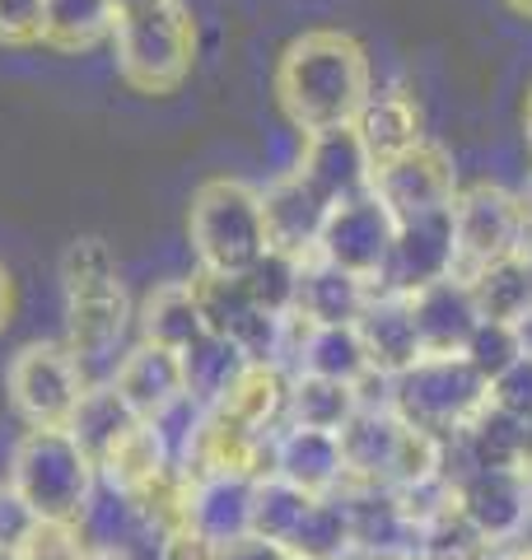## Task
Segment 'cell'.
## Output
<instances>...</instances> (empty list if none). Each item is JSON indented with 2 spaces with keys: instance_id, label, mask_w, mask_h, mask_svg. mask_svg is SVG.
<instances>
[{
  "instance_id": "obj_1",
  "label": "cell",
  "mask_w": 532,
  "mask_h": 560,
  "mask_svg": "<svg viewBox=\"0 0 532 560\" xmlns=\"http://www.w3.org/2000/svg\"><path fill=\"white\" fill-rule=\"evenodd\" d=\"M369 94H374V70L365 47L342 28L299 33L276 66V98L304 136L355 127Z\"/></svg>"
},
{
  "instance_id": "obj_2",
  "label": "cell",
  "mask_w": 532,
  "mask_h": 560,
  "mask_svg": "<svg viewBox=\"0 0 532 560\" xmlns=\"http://www.w3.org/2000/svg\"><path fill=\"white\" fill-rule=\"evenodd\" d=\"M5 481L38 518L80 523L99 490V467L70 440V430H24L10 448Z\"/></svg>"
},
{
  "instance_id": "obj_3",
  "label": "cell",
  "mask_w": 532,
  "mask_h": 560,
  "mask_svg": "<svg viewBox=\"0 0 532 560\" xmlns=\"http://www.w3.org/2000/svg\"><path fill=\"white\" fill-rule=\"evenodd\" d=\"M388 407L412 430L453 440L490 407V383L463 355H420L412 370L388 378Z\"/></svg>"
},
{
  "instance_id": "obj_4",
  "label": "cell",
  "mask_w": 532,
  "mask_h": 560,
  "mask_svg": "<svg viewBox=\"0 0 532 560\" xmlns=\"http://www.w3.org/2000/svg\"><path fill=\"white\" fill-rule=\"evenodd\" d=\"M192 248L210 276H247L266 253L262 191L243 178H206L192 191Z\"/></svg>"
},
{
  "instance_id": "obj_5",
  "label": "cell",
  "mask_w": 532,
  "mask_h": 560,
  "mask_svg": "<svg viewBox=\"0 0 532 560\" xmlns=\"http://www.w3.org/2000/svg\"><path fill=\"white\" fill-rule=\"evenodd\" d=\"M117 70L140 94H173L187 80L197 57V24L177 0H159L150 10L117 14L113 28Z\"/></svg>"
},
{
  "instance_id": "obj_6",
  "label": "cell",
  "mask_w": 532,
  "mask_h": 560,
  "mask_svg": "<svg viewBox=\"0 0 532 560\" xmlns=\"http://www.w3.org/2000/svg\"><path fill=\"white\" fill-rule=\"evenodd\" d=\"M532 243L523 201L500 183H472L453 201V276L472 280L495 261L519 257Z\"/></svg>"
},
{
  "instance_id": "obj_7",
  "label": "cell",
  "mask_w": 532,
  "mask_h": 560,
  "mask_svg": "<svg viewBox=\"0 0 532 560\" xmlns=\"http://www.w3.org/2000/svg\"><path fill=\"white\" fill-rule=\"evenodd\" d=\"M84 388H89V378L76 364V355L51 341L24 346L5 370V397L28 430H66Z\"/></svg>"
},
{
  "instance_id": "obj_8",
  "label": "cell",
  "mask_w": 532,
  "mask_h": 560,
  "mask_svg": "<svg viewBox=\"0 0 532 560\" xmlns=\"http://www.w3.org/2000/svg\"><path fill=\"white\" fill-rule=\"evenodd\" d=\"M369 191L388 206V215H393L397 224H412V220L449 215L463 187H458L453 154L443 145H435V140H420V145L406 150L402 160L374 168Z\"/></svg>"
},
{
  "instance_id": "obj_9",
  "label": "cell",
  "mask_w": 532,
  "mask_h": 560,
  "mask_svg": "<svg viewBox=\"0 0 532 560\" xmlns=\"http://www.w3.org/2000/svg\"><path fill=\"white\" fill-rule=\"evenodd\" d=\"M393 238H397V220L388 215V206L374 191H365V197L327 210V224H323V238H317L313 257L350 271L365 285H379L388 253H393Z\"/></svg>"
},
{
  "instance_id": "obj_10",
  "label": "cell",
  "mask_w": 532,
  "mask_h": 560,
  "mask_svg": "<svg viewBox=\"0 0 532 560\" xmlns=\"http://www.w3.org/2000/svg\"><path fill=\"white\" fill-rule=\"evenodd\" d=\"M192 290H197L206 331L234 341L253 364H276L280 360V331H286V318H271V313H266L253 294H247L243 276L197 271Z\"/></svg>"
},
{
  "instance_id": "obj_11",
  "label": "cell",
  "mask_w": 532,
  "mask_h": 560,
  "mask_svg": "<svg viewBox=\"0 0 532 560\" xmlns=\"http://www.w3.org/2000/svg\"><path fill=\"white\" fill-rule=\"evenodd\" d=\"M127 327H131L127 290L66 300V350L76 355L89 383H113L122 355H127V350H122Z\"/></svg>"
},
{
  "instance_id": "obj_12",
  "label": "cell",
  "mask_w": 532,
  "mask_h": 560,
  "mask_svg": "<svg viewBox=\"0 0 532 560\" xmlns=\"http://www.w3.org/2000/svg\"><path fill=\"white\" fill-rule=\"evenodd\" d=\"M458 510L482 533L486 547H509L528 537L532 523V477L528 471H472L467 481L453 486Z\"/></svg>"
},
{
  "instance_id": "obj_13",
  "label": "cell",
  "mask_w": 532,
  "mask_h": 560,
  "mask_svg": "<svg viewBox=\"0 0 532 560\" xmlns=\"http://www.w3.org/2000/svg\"><path fill=\"white\" fill-rule=\"evenodd\" d=\"M453 276V210L449 215H430V220H412L397 224L393 253H388V267L379 276L383 294H416L435 280Z\"/></svg>"
},
{
  "instance_id": "obj_14",
  "label": "cell",
  "mask_w": 532,
  "mask_h": 560,
  "mask_svg": "<svg viewBox=\"0 0 532 560\" xmlns=\"http://www.w3.org/2000/svg\"><path fill=\"white\" fill-rule=\"evenodd\" d=\"M294 173L327 206L365 197L369 183H374V164H369V154L360 145V136H355V127H332V131L304 136V154H299Z\"/></svg>"
},
{
  "instance_id": "obj_15",
  "label": "cell",
  "mask_w": 532,
  "mask_h": 560,
  "mask_svg": "<svg viewBox=\"0 0 532 560\" xmlns=\"http://www.w3.org/2000/svg\"><path fill=\"white\" fill-rule=\"evenodd\" d=\"M266 477L290 481L294 490L323 500L346 486V458L342 440L327 430H304V425H280L271 434V471Z\"/></svg>"
},
{
  "instance_id": "obj_16",
  "label": "cell",
  "mask_w": 532,
  "mask_h": 560,
  "mask_svg": "<svg viewBox=\"0 0 532 560\" xmlns=\"http://www.w3.org/2000/svg\"><path fill=\"white\" fill-rule=\"evenodd\" d=\"M406 304H412L420 355H463V346L472 341L476 323H482L467 280H458V276H443L435 285L406 294Z\"/></svg>"
},
{
  "instance_id": "obj_17",
  "label": "cell",
  "mask_w": 532,
  "mask_h": 560,
  "mask_svg": "<svg viewBox=\"0 0 532 560\" xmlns=\"http://www.w3.org/2000/svg\"><path fill=\"white\" fill-rule=\"evenodd\" d=\"M327 201L290 168L262 191V220H266V248L290 253V257H313L317 238L327 224Z\"/></svg>"
},
{
  "instance_id": "obj_18",
  "label": "cell",
  "mask_w": 532,
  "mask_h": 560,
  "mask_svg": "<svg viewBox=\"0 0 532 560\" xmlns=\"http://www.w3.org/2000/svg\"><path fill=\"white\" fill-rule=\"evenodd\" d=\"M113 388L122 393V401L136 411V420H159L169 416L177 401H187V383H183V355L173 350H159L150 341H140L136 350H127L113 374Z\"/></svg>"
},
{
  "instance_id": "obj_19",
  "label": "cell",
  "mask_w": 532,
  "mask_h": 560,
  "mask_svg": "<svg viewBox=\"0 0 532 560\" xmlns=\"http://www.w3.org/2000/svg\"><path fill=\"white\" fill-rule=\"evenodd\" d=\"M355 331H360L369 370H374L379 378H393V374L412 370V364L420 360V341H416V323H412L406 294L374 290V300H369V308L360 313Z\"/></svg>"
},
{
  "instance_id": "obj_20",
  "label": "cell",
  "mask_w": 532,
  "mask_h": 560,
  "mask_svg": "<svg viewBox=\"0 0 532 560\" xmlns=\"http://www.w3.org/2000/svg\"><path fill=\"white\" fill-rule=\"evenodd\" d=\"M253 486L257 477H192L187 528L220 547H234L239 537L253 533Z\"/></svg>"
},
{
  "instance_id": "obj_21",
  "label": "cell",
  "mask_w": 532,
  "mask_h": 560,
  "mask_svg": "<svg viewBox=\"0 0 532 560\" xmlns=\"http://www.w3.org/2000/svg\"><path fill=\"white\" fill-rule=\"evenodd\" d=\"M374 300V285L355 280L350 271L332 267L323 257H304V276H299V318L317 327H355L360 313Z\"/></svg>"
},
{
  "instance_id": "obj_22",
  "label": "cell",
  "mask_w": 532,
  "mask_h": 560,
  "mask_svg": "<svg viewBox=\"0 0 532 560\" xmlns=\"http://www.w3.org/2000/svg\"><path fill=\"white\" fill-rule=\"evenodd\" d=\"M286 407H290V374L280 364H247L239 383L210 411L234 420L247 434H276L286 425Z\"/></svg>"
},
{
  "instance_id": "obj_23",
  "label": "cell",
  "mask_w": 532,
  "mask_h": 560,
  "mask_svg": "<svg viewBox=\"0 0 532 560\" xmlns=\"http://www.w3.org/2000/svg\"><path fill=\"white\" fill-rule=\"evenodd\" d=\"M355 136H360V145H365V154H369V164H374V168L402 160L406 150H416L425 140L416 98L402 94V90L369 94L360 117H355Z\"/></svg>"
},
{
  "instance_id": "obj_24",
  "label": "cell",
  "mask_w": 532,
  "mask_h": 560,
  "mask_svg": "<svg viewBox=\"0 0 532 560\" xmlns=\"http://www.w3.org/2000/svg\"><path fill=\"white\" fill-rule=\"evenodd\" d=\"M136 323H140V341L173 350V355H183L192 341L206 337V318H201L192 280H164V285H154L146 294V304H140Z\"/></svg>"
},
{
  "instance_id": "obj_25",
  "label": "cell",
  "mask_w": 532,
  "mask_h": 560,
  "mask_svg": "<svg viewBox=\"0 0 532 560\" xmlns=\"http://www.w3.org/2000/svg\"><path fill=\"white\" fill-rule=\"evenodd\" d=\"M169 467H177V463H173V453L164 444V434H159V425H150V420H136V430L99 463V481L108 490H117V495L136 500L140 490L154 486Z\"/></svg>"
},
{
  "instance_id": "obj_26",
  "label": "cell",
  "mask_w": 532,
  "mask_h": 560,
  "mask_svg": "<svg viewBox=\"0 0 532 560\" xmlns=\"http://www.w3.org/2000/svg\"><path fill=\"white\" fill-rule=\"evenodd\" d=\"M66 430H70V440H76L89 453V458H94V467H99L136 430V411L122 401V393L113 388V383H89Z\"/></svg>"
},
{
  "instance_id": "obj_27",
  "label": "cell",
  "mask_w": 532,
  "mask_h": 560,
  "mask_svg": "<svg viewBox=\"0 0 532 560\" xmlns=\"http://www.w3.org/2000/svg\"><path fill=\"white\" fill-rule=\"evenodd\" d=\"M247 360L243 350L234 341H224L216 337V331H206V337H197L187 350H183V383H187V397L197 401L201 411H210L216 401L234 388L239 374L247 370Z\"/></svg>"
},
{
  "instance_id": "obj_28",
  "label": "cell",
  "mask_w": 532,
  "mask_h": 560,
  "mask_svg": "<svg viewBox=\"0 0 532 560\" xmlns=\"http://www.w3.org/2000/svg\"><path fill=\"white\" fill-rule=\"evenodd\" d=\"M355 411H360V388H346V383H332V378H313V374H290L286 425L342 434Z\"/></svg>"
},
{
  "instance_id": "obj_29",
  "label": "cell",
  "mask_w": 532,
  "mask_h": 560,
  "mask_svg": "<svg viewBox=\"0 0 532 560\" xmlns=\"http://www.w3.org/2000/svg\"><path fill=\"white\" fill-rule=\"evenodd\" d=\"M117 28L113 0H43V38L57 51H84Z\"/></svg>"
},
{
  "instance_id": "obj_30",
  "label": "cell",
  "mask_w": 532,
  "mask_h": 560,
  "mask_svg": "<svg viewBox=\"0 0 532 560\" xmlns=\"http://www.w3.org/2000/svg\"><path fill=\"white\" fill-rule=\"evenodd\" d=\"M472 304L482 313V323H519L532 308V290H528V271H523V253L509 261H495V267L476 271L467 280Z\"/></svg>"
},
{
  "instance_id": "obj_31",
  "label": "cell",
  "mask_w": 532,
  "mask_h": 560,
  "mask_svg": "<svg viewBox=\"0 0 532 560\" xmlns=\"http://www.w3.org/2000/svg\"><path fill=\"white\" fill-rule=\"evenodd\" d=\"M286 551L294 560H350L355 541H350V523L336 495L313 500V510L304 514V523L294 528V537L286 541Z\"/></svg>"
},
{
  "instance_id": "obj_32",
  "label": "cell",
  "mask_w": 532,
  "mask_h": 560,
  "mask_svg": "<svg viewBox=\"0 0 532 560\" xmlns=\"http://www.w3.org/2000/svg\"><path fill=\"white\" fill-rule=\"evenodd\" d=\"M309 510H313V495L294 490L280 477H257V486H253V537H266V541H280V547H286Z\"/></svg>"
},
{
  "instance_id": "obj_33",
  "label": "cell",
  "mask_w": 532,
  "mask_h": 560,
  "mask_svg": "<svg viewBox=\"0 0 532 560\" xmlns=\"http://www.w3.org/2000/svg\"><path fill=\"white\" fill-rule=\"evenodd\" d=\"M299 276H304V257L266 248L257 257V267L243 276V285L271 318H294L299 313Z\"/></svg>"
},
{
  "instance_id": "obj_34",
  "label": "cell",
  "mask_w": 532,
  "mask_h": 560,
  "mask_svg": "<svg viewBox=\"0 0 532 560\" xmlns=\"http://www.w3.org/2000/svg\"><path fill=\"white\" fill-rule=\"evenodd\" d=\"M61 280H66V300H89V294H113L122 290L117 257L103 238H76L61 257Z\"/></svg>"
},
{
  "instance_id": "obj_35",
  "label": "cell",
  "mask_w": 532,
  "mask_h": 560,
  "mask_svg": "<svg viewBox=\"0 0 532 560\" xmlns=\"http://www.w3.org/2000/svg\"><path fill=\"white\" fill-rule=\"evenodd\" d=\"M463 360H467L486 383H495L513 360H523L519 331H513V323H476L472 341L463 346Z\"/></svg>"
},
{
  "instance_id": "obj_36",
  "label": "cell",
  "mask_w": 532,
  "mask_h": 560,
  "mask_svg": "<svg viewBox=\"0 0 532 560\" xmlns=\"http://www.w3.org/2000/svg\"><path fill=\"white\" fill-rule=\"evenodd\" d=\"M89 551V537L80 523H61V518H38L33 523L28 541L20 547V556L14 560H84Z\"/></svg>"
},
{
  "instance_id": "obj_37",
  "label": "cell",
  "mask_w": 532,
  "mask_h": 560,
  "mask_svg": "<svg viewBox=\"0 0 532 560\" xmlns=\"http://www.w3.org/2000/svg\"><path fill=\"white\" fill-rule=\"evenodd\" d=\"M490 407L513 420H532V355L513 360L509 370L490 383Z\"/></svg>"
},
{
  "instance_id": "obj_38",
  "label": "cell",
  "mask_w": 532,
  "mask_h": 560,
  "mask_svg": "<svg viewBox=\"0 0 532 560\" xmlns=\"http://www.w3.org/2000/svg\"><path fill=\"white\" fill-rule=\"evenodd\" d=\"M33 523H38V514L28 510V504L14 495L10 481H0V560H14L20 556V547L28 541Z\"/></svg>"
},
{
  "instance_id": "obj_39",
  "label": "cell",
  "mask_w": 532,
  "mask_h": 560,
  "mask_svg": "<svg viewBox=\"0 0 532 560\" xmlns=\"http://www.w3.org/2000/svg\"><path fill=\"white\" fill-rule=\"evenodd\" d=\"M43 0H0V43H38Z\"/></svg>"
},
{
  "instance_id": "obj_40",
  "label": "cell",
  "mask_w": 532,
  "mask_h": 560,
  "mask_svg": "<svg viewBox=\"0 0 532 560\" xmlns=\"http://www.w3.org/2000/svg\"><path fill=\"white\" fill-rule=\"evenodd\" d=\"M154 560H224V547L220 541L201 537L197 528H173L159 537V556Z\"/></svg>"
},
{
  "instance_id": "obj_41",
  "label": "cell",
  "mask_w": 532,
  "mask_h": 560,
  "mask_svg": "<svg viewBox=\"0 0 532 560\" xmlns=\"http://www.w3.org/2000/svg\"><path fill=\"white\" fill-rule=\"evenodd\" d=\"M224 560H294L280 541H266V537H239L234 547H224Z\"/></svg>"
},
{
  "instance_id": "obj_42",
  "label": "cell",
  "mask_w": 532,
  "mask_h": 560,
  "mask_svg": "<svg viewBox=\"0 0 532 560\" xmlns=\"http://www.w3.org/2000/svg\"><path fill=\"white\" fill-rule=\"evenodd\" d=\"M5 318H10V276L0 267V327H5Z\"/></svg>"
},
{
  "instance_id": "obj_43",
  "label": "cell",
  "mask_w": 532,
  "mask_h": 560,
  "mask_svg": "<svg viewBox=\"0 0 532 560\" xmlns=\"http://www.w3.org/2000/svg\"><path fill=\"white\" fill-rule=\"evenodd\" d=\"M500 560H532V537H523V541H513V547L500 556Z\"/></svg>"
},
{
  "instance_id": "obj_44",
  "label": "cell",
  "mask_w": 532,
  "mask_h": 560,
  "mask_svg": "<svg viewBox=\"0 0 532 560\" xmlns=\"http://www.w3.org/2000/svg\"><path fill=\"white\" fill-rule=\"evenodd\" d=\"M113 5H117V14H136V10L159 5V0H113Z\"/></svg>"
},
{
  "instance_id": "obj_45",
  "label": "cell",
  "mask_w": 532,
  "mask_h": 560,
  "mask_svg": "<svg viewBox=\"0 0 532 560\" xmlns=\"http://www.w3.org/2000/svg\"><path fill=\"white\" fill-rule=\"evenodd\" d=\"M523 471L532 477V420H523Z\"/></svg>"
},
{
  "instance_id": "obj_46",
  "label": "cell",
  "mask_w": 532,
  "mask_h": 560,
  "mask_svg": "<svg viewBox=\"0 0 532 560\" xmlns=\"http://www.w3.org/2000/svg\"><path fill=\"white\" fill-rule=\"evenodd\" d=\"M523 136H528V150H532V90H528V103H523Z\"/></svg>"
},
{
  "instance_id": "obj_47",
  "label": "cell",
  "mask_w": 532,
  "mask_h": 560,
  "mask_svg": "<svg viewBox=\"0 0 532 560\" xmlns=\"http://www.w3.org/2000/svg\"><path fill=\"white\" fill-rule=\"evenodd\" d=\"M519 201H523V215H528V230H532V178H528V187L519 191Z\"/></svg>"
},
{
  "instance_id": "obj_48",
  "label": "cell",
  "mask_w": 532,
  "mask_h": 560,
  "mask_svg": "<svg viewBox=\"0 0 532 560\" xmlns=\"http://www.w3.org/2000/svg\"><path fill=\"white\" fill-rule=\"evenodd\" d=\"M505 5H509L513 14H523V20H532V0H505Z\"/></svg>"
},
{
  "instance_id": "obj_49",
  "label": "cell",
  "mask_w": 532,
  "mask_h": 560,
  "mask_svg": "<svg viewBox=\"0 0 532 560\" xmlns=\"http://www.w3.org/2000/svg\"><path fill=\"white\" fill-rule=\"evenodd\" d=\"M523 271H528V290H532V243L523 248Z\"/></svg>"
},
{
  "instance_id": "obj_50",
  "label": "cell",
  "mask_w": 532,
  "mask_h": 560,
  "mask_svg": "<svg viewBox=\"0 0 532 560\" xmlns=\"http://www.w3.org/2000/svg\"><path fill=\"white\" fill-rule=\"evenodd\" d=\"M84 560H122V556H113V551H89Z\"/></svg>"
}]
</instances>
